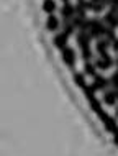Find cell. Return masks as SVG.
Here are the masks:
<instances>
[{
    "label": "cell",
    "instance_id": "obj_27",
    "mask_svg": "<svg viewBox=\"0 0 118 156\" xmlns=\"http://www.w3.org/2000/svg\"><path fill=\"white\" fill-rule=\"evenodd\" d=\"M62 2H64V3H66V2H69V0H62Z\"/></svg>",
    "mask_w": 118,
    "mask_h": 156
},
{
    "label": "cell",
    "instance_id": "obj_12",
    "mask_svg": "<svg viewBox=\"0 0 118 156\" xmlns=\"http://www.w3.org/2000/svg\"><path fill=\"white\" fill-rule=\"evenodd\" d=\"M84 74L85 76H94L97 74V66H95V62H90V61H85L84 62Z\"/></svg>",
    "mask_w": 118,
    "mask_h": 156
},
{
    "label": "cell",
    "instance_id": "obj_3",
    "mask_svg": "<svg viewBox=\"0 0 118 156\" xmlns=\"http://www.w3.org/2000/svg\"><path fill=\"white\" fill-rule=\"evenodd\" d=\"M61 54H62V61L66 62V66L74 67V64H75V51L74 49L66 46L64 49H61Z\"/></svg>",
    "mask_w": 118,
    "mask_h": 156
},
{
    "label": "cell",
    "instance_id": "obj_11",
    "mask_svg": "<svg viewBox=\"0 0 118 156\" xmlns=\"http://www.w3.org/2000/svg\"><path fill=\"white\" fill-rule=\"evenodd\" d=\"M59 25H61V22H59V18L57 16H54L53 13L48 16V20H46V30H49V31H56L57 28H59Z\"/></svg>",
    "mask_w": 118,
    "mask_h": 156
},
{
    "label": "cell",
    "instance_id": "obj_9",
    "mask_svg": "<svg viewBox=\"0 0 118 156\" xmlns=\"http://www.w3.org/2000/svg\"><path fill=\"white\" fill-rule=\"evenodd\" d=\"M75 40H77V44L81 46V48H85V46L90 44V35H88V31H79L77 35H75Z\"/></svg>",
    "mask_w": 118,
    "mask_h": 156
},
{
    "label": "cell",
    "instance_id": "obj_5",
    "mask_svg": "<svg viewBox=\"0 0 118 156\" xmlns=\"http://www.w3.org/2000/svg\"><path fill=\"white\" fill-rule=\"evenodd\" d=\"M67 41H69V35H67L66 31H61V33H57V35L54 36L53 43L57 49H64L67 46Z\"/></svg>",
    "mask_w": 118,
    "mask_h": 156
},
{
    "label": "cell",
    "instance_id": "obj_28",
    "mask_svg": "<svg viewBox=\"0 0 118 156\" xmlns=\"http://www.w3.org/2000/svg\"><path fill=\"white\" fill-rule=\"evenodd\" d=\"M116 95H118V90H116Z\"/></svg>",
    "mask_w": 118,
    "mask_h": 156
},
{
    "label": "cell",
    "instance_id": "obj_8",
    "mask_svg": "<svg viewBox=\"0 0 118 156\" xmlns=\"http://www.w3.org/2000/svg\"><path fill=\"white\" fill-rule=\"evenodd\" d=\"M108 48H110V41H108L107 38H100V40H97L95 49H97V53H99V56L108 54Z\"/></svg>",
    "mask_w": 118,
    "mask_h": 156
},
{
    "label": "cell",
    "instance_id": "obj_4",
    "mask_svg": "<svg viewBox=\"0 0 118 156\" xmlns=\"http://www.w3.org/2000/svg\"><path fill=\"white\" fill-rule=\"evenodd\" d=\"M61 16L64 20H72L75 16V5H72V3L66 2L64 5L61 7Z\"/></svg>",
    "mask_w": 118,
    "mask_h": 156
},
{
    "label": "cell",
    "instance_id": "obj_1",
    "mask_svg": "<svg viewBox=\"0 0 118 156\" xmlns=\"http://www.w3.org/2000/svg\"><path fill=\"white\" fill-rule=\"evenodd\" d=\"M105 31H107V25L103 23V20L100 22L99 18H90V30H88V35H90L92 40H100L102 36H105Z\"/></svg>",
    "mask_w": 118,
    "mask_h": 156
},
{
    "label": "cell",
    "instance_id": "obj_20",
    "mask_svg": "<svg viewBox=\"0 0 118 156\" xmlns=\"http://www.w3.org/2000/svg\"><path fill=\"white\" fill-rule=\"evenodd\" d=\"M103 8H105V5H103L102 2H97V3H92V10H94L95 13H100V12H102Z\"/></svg>",
    "mask_w": 118,
    "mask_h": 156
},
{
    "label": "cell",
    "instance_id": "obj_24",
    "mask_svg": "<svg viewBox=\"0 0 118 156\" xmlns=\"http://www.w3.org/2000/svg\"><path fill=\"white\" fill-rule=\"evenodd\" d=\"M92 3H97V2H102V0H90Z\"/></svg>",
    "mask_w": 118,
    "mask_h": 156
},
{
    "label": "cell",
    "instance_id": "obj_25",
    "mask_svg": "<svg viewBox=\"0 0 118 156\" xmlns=\"http://www.w3.org/2000/svg\"><path fill=\"white\" fill-rule=\"evenodd\" d=\"M115 62H116V67H118V58H116V61H115Z\"/></svg>",
    "mask_w": 118,
    "mask_h": 156
},
{
    "label": "cell",
    "instance_id": "obj_10",
    "mask_svg": "<svg viewBox=\"0 0 118 156\" xmlns=\"http://www.w3.org/2000/svg\"><path fill=\"white\" fill-rule=\"evenodd\" d=\"M118 100V95H116V90L115 89H110V90H105L103 94V102L107 105H115V102Z\"/></svg>",
    "mask_w": 118,
    "mask_h": 156
},
{
    "label": "cell",
    "instance_id": "obj_7",
    "mask_svg": "<svg viewBox=\"0 0 118 156\" xmlns=\"http://www.w3.org/2000/svg\"><path fill=\"white\" fill-rule=\"evenodd\" d=\"M103 23L107 25L108 28H118V13L116 12H108L103 16Z\"/></svg>",
    "mask_w": 118,
    "mask_h": 156
},
{
    "label": "cell",
    "instance_id": "obj_2",
    "mask_svg": "<svg viewBox=\"0 0 118 156\" xmlns=\"http://www.w3.org/2000/svg\"><path fill=\"white\" fill-rule=\"evenodd\" d=\"M90 86H92V89H94L95 92L97 90H107V87L110 86V79L103 77L102 74H95L94 76V82H92Z\"/></svg>",
    "mask_w": 118,
    "mask_h": 156
},
{
    "label": "cell",
    "instance_id": "obj_21",
    "mask_svg": "<svg viewBox=\"0 0 118 156\" xmlns=\"http://www.w3.org/2000/svg\"><path fill=\"white\" fill-rule=\"evenodd\" d=\"M110 46L113 48V51H118V38H115V40L112 41V43H110Z\"/></svg>",
    "mask_w": 118,
    "mask_h": 156
},
{
    "label": "cell",
    "instance_id": "obj_17",
    "mask_svg": "<svg viewBox=\"0 0 118 156\" xmlns=\"http://www.w3.org/2000/svg\"><path fill=\"white\" fill-rule=\"evenodd\" d=\"M92 56H94V53H92L90 46L82 48V59H84V61H92Z\"/></svg>",
    "mask_w": 118,
    "mask_h": 156
},
{
    "label": "cell",
    "instance_id": "obj_22",
    "mask_svg": "<svg viewBox=\"0 0 118 156\" xmlns=\"http://www.w3.org/2000/svg\"><path fill=\"white\" fill-rule=\"evenodd\" d=\"M113 143H115V145L118 146V128L115 130V132H113Z\"/></svg>",
    "mask_w": 118,
    "mask_h": 156
},
{
    "label": "cell",
    "instance_id": "obj_6",
    "mask_svg": "<svg viewBox=\"0 0 118 156\" xmlns=\"http://www.w3.org/2000/svg\"><path fill=\"white\" fill-rule=\"evenodd\" d=\"M112 64H113V59H112V56H110V54H105V56H100V58H99V61L95 62L97 69H100V71H107V69H110Z\"/></svg>",
    "mask_w": 118,
    "mask_h": 156
},
{
    "label": "cell",
    "instance_id": "obj_18",
    "mask_svg": "<svg viewBox=\"0 0 118 156\" xmlns=\"http://www.w3.org/2000/svg\"><path fill=\"white\" fill-rule=\"evenodd\" d=\"M105 38H107V40L112 43V41L116 38V35H115V28H108V27H107V31H105Z\"/></svg>",
    "mask_w": 118,
    "mask_h": 156
},
{
    "label": "cell",
    "instance_id": "obj_16",
    "mask_svg": "<svg viewBox=\"0 0 118 156\" xmlns=\"http://www.w3.org/2000/svg\"><path fill=\"white\" fill-rule=\"evenodd\" d=\"M85 20H87V16H79V15H75L74 18H72V23L75 25V28L82 30V27H84V23H85Z\"/></svg>",
    "mask_w": 118,
    "mask_h": 156
},
{
    "label": "cell",
    "instance_id": "obj_14",
    "mask_svg": "<svg viewBox=\"0 0 118 156\" xmlns=\"http://www.w3.org/2000/svg\"><path fill=\"white\" fill-rule=\"evenodd\" d=\"M62 25H64V30L62 31H66L67 35H74V31H75V25L72 23V20H64V22H62Z\"/></svg>",
    "mask_w": 118,
    "mask_h": 156
},
{
    "label": "cell",
    "instance_id": "obj_19",
    "mask_svg": "<svg viewBox=\"0 0 118 156\" xmlns=\"http://www.w3.org/2000/svg\"><path fill=\"white\" fill-rule=\"evenodd\" d=\"M110 86H112L115 90H118V71L112 74V77H110Z\"/></svg>",
    "mask_w": 118,
    "mask_h": 156
},
{
    "label": "cell",
    "instance_id": "obj_15",
    "mask_svg": "<svg viewBox=\"0 0 118 156\" xmlns=\"http://www.w3.org/2000/svg\"><path fill=\"white\" fill-rule=\"evenodd\" d=\"M74 82L77 84L79 87H85V86H87V82H85V74L74 73Z\"/></svg>",
    "mask_w": 118,
    "mask_h": 156
},
{
    "label": "cell",
    "instance_id": "obj_13",
    "mask_svg": "<svg viewBox=\"0 0 118 156\" xmlns=\"http://www.w3.org/2000/svg\"><path fill=\"white\" fill-rule=\"evenodd\" d=\"M56 8L57 7H56V2H54V0H44V2H43V10L46 12V13L51 15Z\"/></svg>",
    "mask_w": 118,
    "mask_h": 156
},
{
    "label": "cell",
    "instance_id": "obj_26",
    "mask_svg": "<svg viewBox=\"0 0 118 156\" xmlns=\"http://www.w3.org/2000/svg\"><path fill=\"white\" fill-rule=\"evenodd\" d=\"M116 117H118V107H116Z\"/></svg>",
    "mask_w": 118,
    "mask_h": 156
},
{
    "label": "cell",
    "instance_id": "obj_23",
    "mask_svg": "<svg viewBox=\"0 0 118 156\" xmlns=\"http://www.w3.org/2000/svg\"><path fill=\"white\" fill-rule=\"evenodd\" d=\"M110 7H116L118 8V0H112V5Z\"/></svg>",
    "mask_w": 118,
    "mask_h": 156
}]
</instances>
